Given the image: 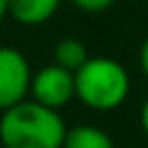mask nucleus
Segmentation results:
<instances>
[{
  "instance_id": "obj_1",
  "label": "nucleus",
  "mask_w": 148,
  "mask_h": 148,
  "mask_svg": "<svg viewBox=\"0 0 148 148\" xmlns=\"http://www.w3.org/2000/svg\"><path fill=\"white\" fill-rule=\"evenodd\" d=\"M65 132L58 109L28 97L0 113V148H62Z\"/></svg>"
},
{
  "instance_id": "obj_2",
  "label": "nucleus",
  "mask_w": 148,
  "mask_h": 148,
  "mask_svg": "<svg viewBox=\"0 0 148 148\" xmlns=\"http://www.w3.org/2000/svg\"><path fill=\"white\" fill-rule=\"evenodd\" d=\"M130 86L127 69L111 58L92 56L74 72V97L92 111L118 109L127 99Z\"/></svg>"
},
{
  "instance_id": "obj_3",
  "label": "nucleus",
  "mask_w": 148,
  "mask_h": 148,
  "mask_svg": "<svg viewBox=\"0 0 148 148\" xmlns=\"http://www.w3.org/2000/svg\"><path fill=\"white\" fill-rule=\"evenodd\" d=\"M30 65L14 46H0V111L18 104L30 95Z\"/></svg>"
},
{
  "instance_id": "obj_4",
  "label": "nucleus",
  "mask_w": 148,
  "mask_h": 148,
  "mask_svg": "<svg viewBox=\"0 0 148 148\" xmlns=\"http://www.w3.org/2000/svg\"><path fill=\"white\" fill-rule=\"evenodd\" d=\"M74 97V72L51 62L32 74L30 79V99L49 106L60 109Z\"/></svg>"
},
{
  "instance_id": "obj_5",
  "label": "nucleus",
  "mask_w": 148,
  "mask_h": 148,
  "mask_svg": "<svg viewBox=\"0 0 148 148\" xmlns=\"http://www.w3.org/2000/svg\"><path fill=\"white\" fill-rule=\"evenodd\" d=\"M62 0H9L7 14L21 25H42L60 7Z\"/></svg>"
},
{
  "instance_id": "obj_6",
  "label": "nucleus",
  "mask_w": 148,
  "mask_h": 148,
  "mask_svg": "<svg viewBox=\"0 0 148 148\" xmlns=\"http://www.w3.org/2000/svg\"><path fill=\"white\" fill-rule=\"evenodd\" d=\"M62 148H116V146L104 130L95 125H76L67 127Z\"/></svg>"
},
{
  "instance_id": "obj_7",
  "label": "nucleus",
  "mask_w": 148,
  "mask_h": 148,
  "mask_svg": "<svg viewBox=\"0 0 148 148\" xmlns=\"http://www.w3.org/2000/svg\"><path fill=\"white\" fill-rule=\"evenodd\" d=\"M88 58H90V56H88L83 42L76 39V37H65V39H60V42L56 44V49H53V62H58L60 67H65V69H69V72H76Z\"/></svg>"
},
{
  "instance_id": "obj_8",
  "label": "nucleus",
  "mask_w": 148,
  "mask_h": 148,
  "mask_svg": "<svg viewBox=\"0 0 148 148\" xmlns=\"http://www.w3.org/2000/svg\"><path fill=\"white\" fill-rule=\"evenodd\" d=\"M74 7H79L81 12H88V14H97V12H104L109 9L116 0H69Z\"/></svg>"
},
{
  "instance_id": "obj_9",
  "label": "nucleus",
  "mask_w": 148,
  "mask_h": 148,
  "mask_svg": "<svg viewBox=\"0 0 148 148\" xmlns=\"http://www.w3.org/2000/svg\"><path fill=\"white\" fill-rule=\"evenodd\" d=\"M139 65H141V72L148 76V37L143 39V44L139 49Z\"/></svg>"
},
{
  "instance_id": "obj_10",
  "label": "nucleus",
  "mask_w": 148,
  "mask_h": 148,
  "mask_svg": "<svg viewBox=\"0 0 148 148\" xmlns=\"http://www.w3.org/2000/svg\"><path fill=\"white\" fill-rule=\"evenodd\" d=\"M139 125H141V132H143L146 139H148V97H146V102L141 104V111H139Z\"/></svg>"
},
{
  "instance_id": "obj_11",
  "label": "nucleus",
  "mask_w": 148,
  "mask_h": 148,
  "mask_svg": "<svg viewBox=\"0 0 148 148\" xmlns=\"http://www.w3.org/2000/svg\"><path fill=\"white\" fill-rule=\"evenodd\" d=\"M7 5H9V0H0V21L7 16Z\"/></svg>"
}]
</instances>
